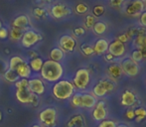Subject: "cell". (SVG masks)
<instances>
[{
	"label": "cell",
	"instance_id": "e575fe53",
	"mask_svg": "<svg viewBox=\"0 0 146 127\" xmlns=\"http://www.w3.org/2000/svg\"><path fill=\"white\" fill-rule=\"evenodd\" d=\"M104 6L98 5V6H96V7L94 8V14L96 16H100V15H102V14H104Z\"/></svg>",
	"mask_w": 146,
	"mask_h": 127
},
{
	"label": "cell",
	"instance_id": "d6986e66",
	"mask_svg": "<svg viewBox=\"0 0 146 127\" xmlns=\"http://www.w3.org/2000/svg\"><path fill=\"white\" fill-rule=\"evenodd\" d=\"M29 24V19L26 15H20L17 18H15L13 21V27L18 28V29L23 30L26 28V26Z\"/></svg>",
	"mask_w": 146,
	"mask_h": 127
},
{
	"label": "cell",
	"instance_id": "7a4b0ae2",
	"mask_svg": "<svg viewBox=\"0 0 146 127\" xmlns=\"http://www.w3.org/2000/svg\"><path fill=\"white\" fill-rule=\"evenodd\" d=\"M40 73L42 79H45L49 83H57L63 77L64 69L60 63L48 60L43 64Z\"/></svg>",
	"mask_w": 146,
	"mask_h": 127
},
{
	"label": "cell",
	"instance_id": "8fae6325",
	"mask_svg": "<svg viewBox=\"0 0 146 127\" xmlns=\"http://www.w3.org/2000/svg\"><path fill=\"white\" fill-rule=\"evenodd\" d=\"M108 51H110V54L113 57H121L125 53V46L120 41L115 40L108 45Z\"/></svg>",
	"mask_w": 146,
	"mask_h": 127
},
{
	"label": "cell",
	"instance_id": "bcb514c9",
	"mask_svg": "<svg viewBox=\"0 0 146 127\" xmlns=\"http://www.w3.org/2000/svg\"><path fill=\"white\" fill-rule=\"evenodd\" d=\"M113 58H114V57L112 56V55H110V54H108V55L106 56V59L108 61H112V59H113Z\"/></svg>",
	"mask_w": 146,
	"mask_h": 127
},
{
	"label": "cell",
	"instance_id": "9a60e30c",
	"mask_svg": "<svg viewBox=\"0 0 146 127\" xmlns=\"http://www.w3.org/2000/svg\"><path fill=\"white\" fill-rule=\"evenodd\" d=\"M136 101V96L130 91H125L121 96V104L124 106H131Z\"/></svg>",
	"mask_w": 146,
	"mask_h": 127
},
{
	"label": "cell",
	"instance_id": "83f0119b",
	"mask_svg": "<svg viewBox=\"0 0 146 127\" xmlns=\"http://www.w3.org/2000/svg\"><path fill=\"white\" fill-rule=\"evenodd\" d=\"M92 27H94V31L98 35L104 34L106 31V25L104 22H96V23H94V25Z\"/></svg>",
	"mask_w": 146,
	"mask_h": 127
},
{
	"label": "cell",
	"instance_id": "44dd1931",
	"mask_svg": "<svg viewBox=\"0 0 146 127\" xmlns=\"http://www.w3.org/2000/svg\"><path fill=\"white\" fill-rule=\"evenodd\" d=\"M43 64H44V61L41 58H39V57H37V58H34L30 61L29 67L31 71H34V73H40L41 69L43 67Z\"/></svg>",
	"mask_w": 146,
	"mask_h": 127
},
{
	"label": "cell",
	"instance_id": "f35d334b",
	"mask_svg": "<svg viewBox=\"0 0 146 127\" xmlns=\"http://www.w3.org/2000/svg\"><path fill=\"white\" fill-rule=\"evenodd\" d=\"M8 37V30L4 27L0 28V39H6Z\"/></svg>",
	"mask_w": 146,
	"mask_h": 127
},
{
	"label": "cell",
	"instance_id": "7bdbcfd3",
	"mask_svg": "<svg viewBox=\"0 0 146 127\" xmlns=\"http://www.w3.org/2000/svg\"><path fill=\"white\" fill-rule=\"evenodd\" d=\"M75 34L77 36H82V35L85 34V29L82 27H79V28H76L75 29Z\"/></svg>",
	"mask_w": 146,
	"mask_h": 127
},
{
	"label": "cell",
	"instance_id": "816d5d0a",
	"mask_svg": "<svg viewBox=\"0 0 146 127\" xmlns=\"http://www.w3.org/2000/svg\"><path fill=\"white\" fill-rule=\"evenodd\" d=\"M44 1H48V2H51V1H53V0H44Z\"/></svg>",
	"mask_w": 146,
	"mask_h": 127
},
{
	"label": "cell",
	"instance_id": "52a82bcc",
	"mask_svg": "<svg viewBox=\"0 0 146 127\" xmlns=\"http://www.w3.org/2000/svg\"><path fill=\"white\" fill-rule=\"evenodd\" d=\"M144 10V3L142 0H133L126 7V14L132 17H138Z\"/></svg>",
	"mask_w": 146,
	"mask_h": 127
},
{
	"label": "cell",
	"instance_id": "603a6c76",
	"mask_svg": "<svg viewBox=\"0 0 146 127\" xmlns=\"http://www.w3.org/2000/svg\"><path fill=\"white\" fill-rule=\"evenodd\" d=\"M4 79H5V81H9V83H15L16 81H19L20 77H18L17 73H16L15 71L8 69L7 71L4 73Z\"/></svg>",
	"mask_w": 146,
	"mask_h": 127
},
{
	"label": "cell",
	"instance_id": "836d02e7",
	"mask_svg": "<svg viewBox=\"0 0 146 127\" xmlns=\"http://www.w3.org/2000/svg\"><path fill=\"white\" fill-rule=\"evenodd\" d=\"M98 127H116V123L112 120H102Z\"/></svg>",
	"mask_w": 146,
	"mask_h": 127
},
{
	"label": "cell",
	"instance_id": "681fc988",
	"mask_svg": "<svg viewBox=\"0 0 146 127\" xmlns=\"http://www.w3.org/2000/svg\"><path fill=\"white\" fill-rule=\"evenodd\" d=\"M2 120V111L0 110V121Z\"/></svg>",
	"mask_w": 146,
	"mask_h": 127
},
{
	"label": "cell",
	"instance_id": "4316f807",
	"mask_svg": "<svg viewBox=\"0 0 146 127\" xmlns=\"http://www.w3.org/2000/svg\"><path fill=\"white\" fill-rule=\"evenodd\" d=\"M23 36V32L21 29H18V28H12V30L10 31V38L14 41L20 40Z\"/></svg>",
	"mask_w": 146,
	"mask_h": 127
},
{
	"label": "cell",
	"instance_id": "7402d4cb",
	"mask_svg": "<svg viewBox=\"0 0 146 127\" xmlns=\"http://www.w3.org/2000/svg\"><path fill=\"white\" fill-rule=\"evenodd\" d=\"M64 56H65V53L60 48H54L50 52V59L54 62L60 63L64 59Z\"/></svg>",
	"mask_w": 146,
	"mask_h": 127
},
{
	"label": "cell",
	"instance_id": "6da1fadb",
	"mask_svg": "<svg viewBox=\"0 0 146 127\" xmlns=\"http://www.w3.org/2000/svg\"><path fill=\"white\" fill-rule=\"evenodd\" d=\"M27 79H20L18 81L15 83V95L19 102L24 104H32L34 106H37L39 104V96L34 95L29 89L28 87Z\"/></svg>",
	"mask_w": 146,
	"mask_h": 127
},
{
	"label": "cell",
	"instance_id": "3957f363",
	"mask_svg": "<svg viewBox=\"0 0 146 127\" xmlns=\"http://www.w3.org/2000/svg\"><path fill=\"white\" fill-rule=\"evenodd\" d=\"M53 95L60 100H65L69 99L73 96L75 93V87H74L73 83L66 79H61V81H57L52 89Z\"/></svg>",
	"mask_w": 146,
	"mask_h": 127
},
{
	"label": "cell",
	"instance_id": "4fadbf2b",
	"mask_svg": "<svg viewBox=\"0 0 146 127\" xmlns=\"http://www.w3.org/2000/svg\"><path fill=\"white\" fill-rule=\"evenodd\" d=\"M15 71L17 73L18 77L20 79H29L31 77V75H32V71H31L30 67H29V64L26 63L24 61L23 63H21L17 67H16Z\"/></svg>",
	"mask_w": 146,
	"mask_h": 127
},
{
	"label": "cell",
	"instance_id": "5bb4252c",
	"mask_svg": "<svg viewBox=\"0 0 146 127\" xmlns=\"http://www.w3.org/2000/svg\"><path fill=\"white\" fill-rule=\"evenodd\" d=\"M71 13L70 9H68L66 6L62 5V4H57V5L53 6L52 10H51V14L54 18H62V17H65V16L69 15Z\"/></svg>",
	"mask_w": 146,
	"mask_h": 127
},
{
	"label": "cell",
	"instance_id": "9c48e42d",
	"mask_svg": "<svg viewBox=\"0 0 146 127\" xmlns=\"http://www.w3.org/2000/svg\"><path fill=\"white\" fill-rule=\"evenodd\" d=\"M121 69H122L123 73L126 75H130V77H134L138 73L139 71V65L137 63L132 61L131 59H126L121 63Z\"/></svg>",
	"mask_w": 146,
	"mask_h": 127
},
{
	"label": "cell",
	"instance_id": "d6a6232c",
	"mask_svg": "<svg viewBox=\"0 0 146 127\" xmlns=\"http://www.w3.org/2000/svg\"><path fill=\"white\" fill-rule=\"evenodd\" d=\"M88 5L85 3H79L77 6H76V11L79 14H85L86 12L88 11Z\"/></svg>",
	"mask_w": 146,
	"mask_h": 127
},
{
	"label": "cell",
	"instance_id": "ac0fdd59",
	"mask_svg": "<svg viewBox=\"0 0 146 127\" xmlns=\"http://www.w3.org/2000/svg\"><path fill=\"white\" fill-rule=\"evenodd\" d=\"M108 71L110 77L114 79H118L123 73V71H122V69H121V67L119 65H116V64L110 65V67H108Z\"/></svg>",
	"mask_w": 146,
	"mask_h": 127
},
{
	"label": "cell",
	"instance_id": "1f68e13d",
	"mask_svg": "<svg viewBox=\"0 0 146 127\" xmlns=\"http://www.w3.org/2000/svg\"><path fill=\"white\" fill-rule=\"evenodd\" d=\"M100 83L104 85V87H106V89L108 91V93H110V91H111L112 89H114V83H112L111 81H110V79H106V81H100Z\"/></svg>",
	"mask_w": 146,
	"mask_h": 127
},
{
	"label": "cell",
	"instance_id": "cb8c5ba5",
	"mask_svg": "<svg viewBox=\"0 0 146 127\" xmlns=\"http://www.w3.org/2000/svg\"><path fill=\"white\" fill-rule=\"evenodd\" d=\"M84 125V119L82 115H76L71 118L69 122H68V127H76L79 126L82 127Z\"/></svg>",
	"mask_w": 146,
	"mask_h": 127
},
{
	"label": "cell",
	"instance_id": "f546056e",
	"mask_svg": "<svg viewBox=\"0 0 146 127\" xmlns=\"http://www.w3.org/2000/svg\"><path fill=\"white\" fill-rule=\"evenodd\" d=\"M71 102L75 107H82V93L73 95Z\"/></svg>",
	"mask_w": 146,
	"mask_h": 127
},
{
	"label": "cell",
	"instance_id": "8d00e7d4",
	"mask_svg": "<svg viewBox=\"0 0 146 127\" xmlns=\"http://www.w3.org/2000/svg\"><path fill=\"white\" fill-rule=\"evenodd\" d=\"M34 14L37 17H45L46 16V11L42 8H36L34 10Z\"/></svg>",
	"mask_w": 146,
	"mask_h": 127
},
{
	"label": "cell",
	"instance_id": "c3c4849f",
	"mask_svg": "<svg viewBox=\"0 0 146 127\" xmlns=\"http://www.w3.org/2000/svg\"><path fill=\"white\" fill-rule=\"evenodd\" d=\"M32 127H43V126L40 125V124H35V125H33Z\"/></svg>",
	"mask_w": 146,
	"mask_h": 127
},
{
	"label": "cell",
	"instance_id": "30bf717a",
	"mask_svg": "<svg viewBox=\"0 0 146 127\" xmlns=\"http://www.w3.org/2000/svg\"><path fill=\"white\" fill-rule=\"evenodd\" d=\"M76 47V40L72 36L65 35L62 36L60 39V49L64 52H72L75 50Z\"/></svg>",
	"mask_w": 146,
	"mask_h": 127
},
{
	"label": "cell",
	"instance_id": "4dcf8cb0",
	"mask_svg": "<svg viewBox=\"0 0 146 127\" xmlns=\"http://www.w3.org/2000/svg\"><path fill=\"white\" fill-rule=\"evenodd\" d=\"M131 56H132V59H131V60L134 61L135 63L140 62V61L143 59L142 54H141L140 50H135V51H133V52H132V55H131Z\"/></svg>",
	"mask_w": 146,
	"mask_h": 127
},
{
	"label": "cell",
	"instance_id": "ee69618b",
	"mask_svg": "<svg viewBox=\"0 0 146 127\" xmlns=\"http://www.w3.org/2000/svg\"><path fill=\"white\" fill-rule=\"evenodd\" d=\"M140 23L141 25L146 26V11L142 12V14L140 15Z\"/></svg>",
	"mask_w": 146,
	"mask_h": 127
},
{
	"label": "cell",
	"instance_id": "d4e9b609",
	"mask_svg": "<svg viewBox=\"0 0 146 127\" xmlns=\"http://www.w3.org/2000/svg\"><path fill=\"white\" fill-rule=\"evenodd\" d=\"M108 93V91L106 89V87H104L102 83H98L96 87H94V95L96 96H98V97H102Z\"/></svg>",
	"mask_w": 146,
	"mask_h": 127
},
{
	"label": "cell",
	"instance_id": "ba28073f",
	"mask_svg": "<svg viewBox=\"0 0 146 127\" xmlns=\"http://www.w3.org/2000/svg\"><path fill=\"white\" fill-rule=\"evenodd\" d=\"M28 87L29 89L32 91L34 95H42L45 93V85L43 79H39V77H34V79H30L28 81Z\"/></svg>",
	"mask_w": 146,
	"mask_h": 127
},
{
	"label": "cell",
	"instance_id": "ffe728a7",
	"mask_svg": "<svg viewBox=\"0 0 146 127\" xmlns=\"http://www.w3.org/2000/svg\"><path fill=\"white\" fill-rule=\"evenodd\" d=\"M135 46L137 50L141 48H146V31L145 30H139L137 37L135 39Z\"/></svg>",
	"mask_w": 146,
	"mask_h": 127
},
{
	"label": "cell",
	"instance_id": "74e56055",
	"mask_svg": "<svg viewBox=\"0 0 146 127\" xmlns=\"http://www.w3.org/2000/svg\"><path fill=\"white\" fill-rule=\"evenodd\" d=\"M83 52L85 55L90 56V55H92V53H94V48L90 47V46H84L83 47Z\"/></svg>",
	"mask_w": 146,
	"mask_h": 127
},
{
	"label": "cell",
	"instance_id": "2e32d148",
	"mask_svg": "<svg viewBox=\"0 0 146 127\" xmlns=\"http://www.w3.org/2000/svg\"><path fill=\"white\" fill-rule=\"evenodd\" d=\"M96 104V99L90 93H82V107L92 108Z\"/></svg>",
	"mask_w": 146,
	"mask_h": 127
},
{
	"label": "cell",
	"instance_id": "ab89813d",
	"mask_svg": "<svg viewBox=\"0 0 146 127\" xmlns=\"http://www.w3.org/2000/svg\"><path fill=\"white\" fill-rule=\"evenodd\" d=\"M129 38H130V36H129L128 33H125V34L120 35V36L118 37V41H120L121 43H124V42H127V41L129 40Z\"/></svg>",
	"mask_w": 146,
	"mask_h": 127
},
{
	"label": "cell",
	"instance_id": "e0dca14e",
	"mask_svg": "<svg viewBox=\"0 0 146 127\" xmlns=\"http://www.w3.org/2000/svg\"><path fill=\"white\" fill-rule=\"evenodd\" d=\"M108 50V42L104 39L98 40L94 46V53L96 55H102Z\"/></svg>",
	"mask_w": 146,
	"mask_h": 127
},
{
	"label": "cell",
	"instance_id": "8992f818",
	"mask_svg": "<svg viewBox=\"0 0 146 127\" xmlns=\"http://www.w3.org/2000/svg\"><path fill=\"white\" fill-rule=\"evenodd\" d=\"M41 40H42V36L35 31H33V30H29V31L25 32L21 38L22 45L25 48H30V47L34 46L36 43H38Z\"/></svg>",
	"mask_w": 146,
	"mask_h": 127
},
{
	"label": "cell",
	"instance_id": "5b68a950",
	"mask_svg": "<svg viewBox=\"0 0 146 127\" xmlns=\"http://www.w3.org/2000/svg\"><path fill=\"white\" fill-rule=\"evenodd\" d=\"M90 73L87 69H80L76 73L75 77L73 79V85L79 89H86L90 83Z\"/></svg>",
	"mask_w": 146,
	"mask_h": 127
},
{
	"label": "cell",
	"instance_id": "f1b7e54d",
	"mask_svg": "<svg viewBox=\"0 0 146 127\" xmlns=\"http://www.w3.org/2000/svg\"><path fill=\"white\" fill-rule=\"evenodd\" d=\"M135 117H136V121L139 122L143 120L146 117V110L143 107H138L137 109L134 110Z\"/></svg>",
	"mask_w": 146,
	"mask_h": 127
},
{
	"label": "cell",
	"instance_id": "277c9868",
	"mask_svg": "<svg viewBox=\"0 0 146 127\" xmlns=\"http://www.w3.org/2000/svg\"><path fill=\"white\" fill-rule=\"evenodd\" d=\"M40 123L46 127H55L57 124V110L53 107H47L39 113Z\"/></svg>",
	"mask_w": 146,
	"mask_h": 127
},
{
	"label": "cell",
	"instance_id": "7dc6e473",
	"mask_svg": "<svg viewBox=\"0 0 146 127\" xmlns=\"http://www.w3.org/2000/svg\"><path fill=\"white\" fill-rule=\"evenodd\" d=\"M116 127H128V126L124 125V124H120V125H116Z\"/></svg>",
	"mask_w": 146,
	"mask_h": 127
},
{
	"label": "cell",
	"instance_id": "f6af8a7d",
	"mask_svg": "<svg viewBox=\"0 0 146 127\" xmlns=\"http://www.w3.org/2000/svg\"><path fill=\"white\" fill-rule=\"evenodd\" d=\"M140 50V52H141V54H142V57H143V59H146V48H141V49H139Z\"/></svg>",
	"mask_w": 146,
	"mask_h": 127
},
{
	"label": "cell",
	"instance_id": "b9f144b4",
	"mask_svg": "<svg viewBox=\"0 0 146 127\" xmlns=\"http://www.w3.org/2000/svg\"><path fill=\"white\" fill-rule=\"evenodd\" d=\"M126 117L128 118V119H133V118L135 117V113H134V110L133 109H128L126 111Z\"/></svg>",
	"mask_w": 146,
	"mask_h": 127
},
{
	"label": "cell",
	"instance_id": "484cf974",
	"mask_svg": "<svg viewBox=\"0 0 146 127\" xmlns=\"http://www.w3.org/2000/svg\"><path fill=\"white\" fill-rule=\"evenodd\" d=\"M23 62H24V60L21 58V57H19V56L12 57V58L10 59V61H9V69L15 71L16 67H17L20 64L23 63Z\"/></svg>",
	"mask_w": 146,
	"mask_h": 127
},
{
	"label": "cell",
	"instance_id": "f907efd6",
	"mask_svg": "<svg viewBox=\"0 0 146 127\" xmlns=\"http://www.w3.org/2000/svg\"><path fill=\"white\" fill-rule=\"evenodd\" d=\"M2 27V22H1V20H0V28Z\"/></svg>",
	"mask_w": 146,
	"mask_h": 127
},
{
	"label": "cell",
	"instance_id": "7c38bea8",
	"mask_svg": "<svg viewBox=\"0 0 146 127\" xmlns=\"http://www.w3.org/2000/svg\"><path fill=\"white\" fill-rule=\"evenodd\" d=\"M92 117H94V120H98V121H102V120L106 119V109L104 101H100L96 104L94 111H92Z\"/></svg>",
	"mask_w": 146,
	"mask_h": 127
},
{
	"label": "cell",
	"instance_id": "60d3db41",
	"mask_svg": "<svg viewBox=\"0 0 146 127\" xmlns=\"http://www.w3.org/2000/svg\"><path fill=\"white\" fill-rule=\"evenodd\" d=\"M124 2V0H110V4L113 7H119Z\"/></svg>",
	"mask_w": 146,
	"mask_h": 127
},
{
	"label": "cell",
	"instance_id": "d590c367",
	"mask_svg": "<svg viewBox=\"0 0 146 127\" xmlns=\"http://www.w3.org/2000/svg\"><path fill=\"white\" fill-rule=\"evenodd\" d=\"M86 25H87L88 28H92L94 25V16H88L87 19H86Z\"/></svg>",
	"mask_w": 146,
	"mask_h": 127
}]
</instances>
